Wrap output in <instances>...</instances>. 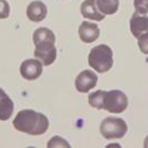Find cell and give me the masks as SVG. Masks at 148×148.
Listing matches in <instances>:
<instances>
[{
	"mask_svg": "<svg viewBox=\"0 0 148 148\" xmlns=\"http://www.w3.org/2000/svg\"><path fill=\"white\" fill-rule=\"evenodd\" d=\"M14 128L30 136L43 134L49 128L48 117L33 110H23L17 113L13 121Z\"/></svg>",
	"mask_w": 148,
	"mask_h": 148,
	"instance_id": "6da1fadb",
	"label": "cell"
},
{
	"mask_svg": "<svg viewBox=\"0 0 148 148\" xmlns=\"http://www.w3.org/2000/svg\"><path fill=\"white\" fill-rule=\"evenodd\" d=\"M89 65L96 72L105 73L113 67V50L107 45H98L90 50Z\"/></svg>",
	"mask_w": 148,
	"mask_h": 148,
	"instance_id": "7a4b0ae2",
	"label": "cell"
},
{
	"mask_svg": "<svg viewBox=\"0 0 148 148\" xmlns=\"http://www.w3.org/2000/svg\"><path fill=\"white\" fill-rule=\"evenodd\" d=\"M128 107V97L121 90H103V104L101 110H106L110 113H122Z\"/></svg>",
	"mask_w": 148,
	"mask_h": 148,
	"instance_id": "3957f363",
	"label": "cell"
},
{
	"mask_svg": "<svg viewBox=\"0 0 148 148\" xmlns=\"http://www.w3.org/2000/svg\"><path fill=\"white\" fill-rule=\"evenodd\" d=\"M127 131V123L120 117H106L100 124V133L105 139H121Z\"/></svg>",
	"mask_w": 148,
	"mask_h": 148,
	"instance_id": "277c9868",
	"label": "cell"
},
{
	"mask_svg": "<svg viewBox=\"0 0 148 148\" xmlns=\"http://www.w3.org/2000/svg\"><path fill=\"white\" fill-rule=\"evenodd\" d=\"M34 56L37 59H39L42 63V65H45V66L51 65L57 57V49L55 47V43L45 42V43L36 45Z\"/></svg>",
	"mask_w": 148,
	"mask_h": 148,
	"instance_id": "5b68a950",
	"label": "cell"
},
{
	"mask_svg": "<svg viewBox=\"0 0 148 148\" xmlns=\"http://www.w3.org/2000/svg\"><path fill=\"white\" fill-rule=\"evenodd\" d=\"M21 75L27 81H34L42 74V63L39 59H26L21 64Z\"/></svg>",
	"mask_w": 148,
	"mask_h": 148,
	"instance_id": "8992f818",
	"label": "cell"
},
{
	"mask_svg": "<svg viewBox=\"0 0 148 148\" xmlns=\"http://www.w3.org/2000/svg\"><path fill=\"white\" fill-rule=\"evenodd\" d=\"M97 81H98L97 74L93 73L92 71L84 70L76 76V79H75V88H76V90L79 92L86 93L97 86Z\"/></svg>",
	"mask_w": 148,
	"mask_h": 148,
	"instance_id": "52a82bcc",
	"label": "cell"
},
{
	"mask_svg": "<svg viewBox=\"0 0 148 148\" xmlns=\"http://www.w3.org/2000/svg\"><path fill=\"white\" fill-rule=\"evenodd\" d=\"M130 30L134 38H140L148 33V17L136 12L130 19Z\"/></svg>",
	"mask_w": 148,
	"mask_h": 148,
	"instance_id": "ba28073f",
	"label": "cell"
},
{
	"mask_svg": "<svg viewBox=\"0 0 148 148\" xmlns=\"http://www.w3.org/2000/svg\"><path fill=\"white\" fill-rule=\"evenodd\" d=\"M100 34L99 27L97 24L91 22H82L81 25L79 26V36L81 41L84 43H92L96 41Z\"/></svg>",
	"mask_w": 148,
	"mask_h": 148,
	"instance_id": "9c48e42d",
	"label": "cell"
},
{
	"mask_svg": "<svg viewBox=\"0 0 148 148\" xmlns=\"http://www.w3.org/2000/svg\"><path fill=\"white\" fill-rule=\"evenodd\" d=\"M80 10H81L82 16L86 18L93 19L97 22H100L105 18V15L98 9L96 0H84L81 3Z\"/></svg>",
	"mask_w": 148,
	"mask_h": 148,
	"instance_id": "30bf717a",
	"label": "cell"
},
{
	"mask_svg": "<svg viewBox=\"0 0 148 148\" xmlns=\"http://www.w3.org/2000/svg\"><path fill=\"white\" fill-rule=\"evenodd\" d=\"M47 6L41 1H33L26 8V16L32 22H41L47 16Z\"/></svg>",
	"mask_w": 148,
	"mask_h": 148,
	"instance_id": "8fae6325",
	"label": "cell"
},
{
	"mask_svg": "<svg viewBox=\"0 0 148 148\" xmlns=\"http://www.w3.org/2000/svg\"><path fill=\"white\" fill-rule=\"evenodd\" d=\"M45 42H56V37L54 32L47 27H39L33 33V43L34 46L39 43H45Z\"/></svg>",
	"mask_w": 148,
	"mask_h": 148,
	"instance_id": "7c38bea8",
	"label": "cell"
},
{
	"mask_svg": "<svg viewBox=\"0 0 148 148\" xmlns=\"http://www.w3.org/2000/svg\"><path fill=\"white\" fill-rule=\"evenodd\" d=\"M14 112V103L10 97L5 93L0 99V121H7Z\"/></svg>",
	"mask_w": 148,
	"mask_h": 148,
	"instance_id": "4fadbf2b",
	"label": "cell"
},
{
	"mask_svg": "<svg viewBox=\"0 0 148 148\" xmlns=\"http://www.w3.org/2000/svg\"><path fill=\"white\" fill-rule=\"evenodd\" d=\"M98 9L104 15H113L117 12L120 1L119 0H96Z\"/></svg>",
	"mask_w": 148,
	"mask_h": 148,
	"instance_id": "5bb4252c",
	"label": "cell"
},
{
	"mask_svg": "<svg viewBox=\"0 0 148 148\" xmlns=\"http://www.w3.org/2000/svg\"><path fill=\"white\" fill-rule=\"evenodd\" d=\"M133 6L136 8V12L143 15L148 14V0H134Z\"/></svg>",
	"mask_w": 148,
	"mask_h": 148,
	"instance_id": "9a60e30c",
	"label": "cell"
},
{
	"mask_svg": "<svg viewBox=\"0 0 148 148\" xmlns=\"http://www.w3.org/2000/svg\"><path fill=\"white\" fill-rule=\"evenodd\" d=\"M47 147H67L70 148V144L66 141V140H64L63 138H60V137H54L48 144H47Z\"/></svg>",
	"mask_w": 148,
	"mask_h": 148,
	"instance_id": "2e32d148",
	"label": "cell"
},
{
	"mask_svg": "<svg viewBox=\"0 0 148 148\" xmlns=\"http://www.w3.org/2000/svg\"><path fill=\"white\" fill-rule=\"evenodd\" d=\"M10 14L9 3L6 0H0V19L7 18Z\"/></svg>",
	"mask_w": 148,
	"mask_h": 148,
	"instance_id": "e0dca14e",
	"label": "cell"
},
{
	"mask_svg": "<svg viewBox=\"0 0 148 148\" xmlns=\"http://www.w3.org/2000/svg\"><path fill=\"white\" fill-rule=\"evenodd\" d=\"M138 46L143 54L148 55V33L143 34L140 38H138Z\"/></svg>",
	"mask_w": 148,
	"mask_h": 148,
	"instance_id": "ac0fdd59",
	"label": "cell"
},
{
	"mask_svg": "<svg viewBox=\"0 0 148 148\" xmlns=\"http://www.w3.org/2000/svg\"><path fill=\"white\" fill-rule=\"evenodd\" d=\"M144 147L148 148V136L146 137V139H145V143H144Z\"/></svg>",
	"mask_w": 148,
	"mask_h": 148,
	"instance_id": "d6986e66",
	"label": "cell"
},
{
	"mask_svg": "<svg viewBox=\"0 0 148 148\" xmlns=\"http://www.w3.org/2000/svg\"><path fill=\"white\" fill-rule=\"evenodd\" d=\"M5 91H3V90H2V89H1V88H0V99H1V98H2V96H3V95H5Z\"/></svg>",
	"mask_w": 148,
	"mask_h": 148,
	"instance_id": "ffe728a7",
	"label": "cell"
}]
</instances>
